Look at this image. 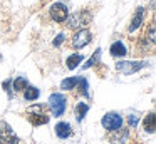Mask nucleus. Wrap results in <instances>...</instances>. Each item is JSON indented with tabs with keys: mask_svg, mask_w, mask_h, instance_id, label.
I'll return each mask as SVG.
<instances>
[{
	"mask_svg": "<svg viewBox=\"0 0 156 144\" xmlns=\"http://www.w3.org/2000/svg\"><path fill=\"white\" fill-rule=\"evenodd\" d=\"M67 27L72 30H79L81 27H86L91 23L92 20V15L89 12H76L72 15H67Z\"/></svg>",
	"mask_w": 156,
	"mask_h": 144,
	"instance_id": "nucleus-1",
	"label": "nucleus"
},
{
	"mask_svg": "<svg viewBox=\"0 0 156 144\" xmlns=\"http://www.w3.org/2000/svg\"><path fill=\"white\" fill-rule=\"evenodd\" d=\"M101 124H102L104 129H108V131L112 132V131H118V129L122 127V117L119 116L118 112H108L101 119Z\"/></svg>",
	"mask_w": 156,
	"mask_h": 144,
	"instance_id": "nucleus-2",
	"label": "nucleus"
},
{
	"mask_svg": "<svg viewBox=\"0 0 156 144\" xmlns=\"http://www.w3.org/2000/svg\"><path fill=\"white\" fill-rule=\"evenodd\" d=\"M49 106H51L54 116L59 117V116H62V114H64L67 102H66V97L62 96V94H52V96L49 97Z\"/></svg>",
	"mask_w": 156,
	"mask_h": 144,
	"instance_id": "nucleus-3",
	"label": "nucleus"
},
{
	"mask_svg": "<svg viewBox=\"0 0 156 144\" xmlns=\"http://www.w3.org/2000/svg\"><path fill=\"white\" fill-rule=\"evenodd\" d=\"M19 137L5 121H0V144H17Z\"/></svg>",
	"mask_w": 156,
	"mask_h": 144,
	"instance_id": "nucleus-4",
	"label": "nucleus"
},
{
	"mask_svg": "<svg viewBox=\"0 0 156 144\" xmlns=\"http://www.w3.org/2000/svg\"><path fill=\"white\" fill-rule=\"evenodd\" d=\"M146 65V62H134V60H122V62H118L116 64V69L121 70L122 74L126 76H131V74L138 72L139 69Z\"/></svg>",
	"mask_w": 156,
	"mask_h": 144,
	"instance_id": "nucleus-5",
	"label": "nucleus"
},
{
	"mask_svg": "<svg viewBox=\"0 0 156 144\" xmlns=\"http://www.w3.org/2000/svg\"><path fill=\"white\" fill-rule=\"evenodd\" d=\"M91 39H92V33L89 30H77L72 37V47L74 49H82L91 42Z\"/></svg>",
	"mask_w": 156,
	"mask_h": 144,
	"instance_id": "nucleus-6",
	"label": "nucleus"
},
{
	"mask_svg": "<svg viewBox=\"0 0 156 144\" xmlns=\"http://www.w3.org/2000/svg\"><path fill=\"white\" fill-rule=\"evenodd\" d=\"M51 15H52V19L59 23L66 22V19H67V7L61 2L54 3V5H51Z\"/></svg>",
	"mask_w": 156,
	"mask_h": 144,
	"instance_id": "nucleus-7",
	"label": "nucleus"
},
{
	"mask_svg": "<svg viewBox=\"0 0 156 144\" xmlns=\"http://www.w3.org/2000/svg\"><path fill=\"white\" fill-rule=\"evenodd\" d=\"M143 19H144V9H143V7H138L136 13L133 15L131 23H129V32H134L136 29H139V25H141Z\"/></svg>",
	"mask_w": 156,
	"mask_h": 144,
	"instance_id": "nucleus-8",
	"label": "nucleus"
},
{
	"mask_svg": "<svg viewBox=\"0 0 156 144\" xmlns=\"http://www.w3.org/2000/svg\"><path fill=\"white\" fill-rule=\"evenodd\" d=\"M55 134H57V137H61V139H67L72 134L71 124L69 122H59L57 126H55Z\"/></svg>",
	"mask_w": 156,
	"mask_h": 144,
	"instance_id": "nucleus-9",
	"label": "nucleus"
},
{
	"mask_svg": "<svg viewBox=\"0 0 156 144\" xmlns=\"http://www.w3.org/2000/svg\"><path fill=\"white\" fill-rule=\"evenodd\" d=\"M112 136H111V142L112 144H126V141H128V136L129 132L126 129H118V131H112Z\"/></svg>",
	"mask_w": 156,
	"mask_h": 144,
	"instance_id": "nucleus-10",
	"label": "nucleus"
},
{
	"mask_svg": "<svg viewBox=\"0 0 156 144\" xmlns=\"http://www.w3.org/2000/svg\"><path fill=\"white\" fill-rule=\"evenodd\" d=\"M126 52H128V50H126V47L122 42H114L111 45V55H114V57H124Z\"/></svg>",
	"mask_w": 156,
	"mask_h": 144,
	"instance_id": "nucleus-11",
	"label": "nucleus"
},
{
	"mask_svg": "<svg viewBox=\"0 0 156 144\" xmlns=\"http://www.w3.org/2000/svg\"><path fill=\"white\" fill-rule=\"evenodd\" d=\"M29 119L34 126H41V124H47L49 122V117L44 116V114H34V112H29Z\"/></svg>",
	"mask_w": 156,
	"mask_h": 144,
	"instance_id": "nucleus-12",
	"label": "nucleus"
},
{
	"mask_svg": "<svg viewBox=\"0 0 156 144\" xmlns=\"http://www.w3.org/2000/svg\"><path fill=\"white\" fill-rule=\"evenodd\" d=\"M39 89H35V87H32V86H27L24 89V97H25V100H35L39 97Z\"/></svg>",
	"mask_w": 156,
	"mask_h": 144,
	"instance_id": "nucleus-13",
	"label": "nucleus"
},
{
	"mask_svg": "<svg viewBox=\"0 0 156 144\" xmlns=\"http://www.w3.org/2000/svg\"><path fill=\"white\" fill-rule=\"evenodd\" d=\"M82 59H84V57L81 55V54H72L71 57H67V69H76V67L79 65V62H82Z\"/></svg>",
	"mask_w": 156,
	"mask_h": 144,
	"instance_id": "nucleus-14",
	"label": "nucleus"
},
{
	"mask_svg": "<svg viewBox=\"0 0 156 144\" xmlns=\"http://www.w3.org/2000/svg\"><path fill=\"white\" fill-rule=\"evenodd\" d=\"M79 84V77H71V79H64L61 82V89L62 90H71L74 89L76 86Z\"/></svg>",
	"mask_w": 156,
	"mask_h": 144,
	"instance_id": "nucleus-15",
	"label": "nucleus"
},
{
	"mask_svg": "<svg viewBox=\"0 0 156 144\" xmlns=\"http://www.w3.org/2000/svg\"><path fill=\"white\" fill-rule=\"evenodd\" d=\"M144 131L149 134L154 132V112H149L144 119Z\"/></svg>",
	"mask_w": 156,
	"mask_h": 144,
	"instance_id": "nucleus-16",
	"label": "nucleus"
},
{
	"mask_svg": "<svg viewBox=\"0 0 156 144\" xmlns=\"http://www.w3.org/2000/svg\"><path fill=\"white\" fill-rule=\"evenodd\" d=\"M89 111V106L86 102H79L77 106H76V117H77V121H82L84 119V116L87 114Z\"/></svg>",
	"mask_w": 156,
	"mask_h": 144,
	"instance_id": "nucleus-17",
	"label": "nucleus"
},
{
	"mask_svg": "<svg viewBox=\"0 0 156 144\" xmlns=\"http://www.w3.org/2000/svg\"><path fill=\"white\" fill-rule=\"evenodd\" d=\"M27 86H29V82H27V79H25V77H17V79L14 80V90H15V92L24 90Z\"/></svg>",
	"mask_w": 156,
	"mask_h": 144,
	"instance_id": "nucleus-18",
	"label": "nucleus"
},
{
	"mask_svg": "<svg viewBox=\"0 0 156 144\" xmlns=\"http://www.w3.org/2000/svg\"><path fill=\"white\" fill-rule=\"evenodd\" d=\"M79 84H81V92H82V96L87 97V96H89V92H87V89H89L87 80H86L84 77H79Z\"/></svg>",
	"mask_w": 156,
	"mask_h": 144,
	"instance_id": "nucleus-19",
	"label": "nucleus"
},
{
	"mask_svg": "<svg viewBox=\"0 0 156 144\" xmlns=\"http://www.w3.org/2000/svg\"><path fill=\"white\" fill-rule=\"evenodd\" d=\"M99 55H101V50L98 49V50H96V54H94V55H92L91 59H89V62H86V64H84V69H87V67H91L92 64L99 62Z\"/></svg>",
	"mask_w": 156,
	"mask_h": 144,
	"instance_id": "nucleus-20",
	"label": "nucleus"
},
{
	"mask_svg": "<svg viewBox=\"0 0 156 144\" xmlns=\"http://www.w3.org/2000/svg\"><path fill=\"white\" fill-rule=\"evenodd\" d=\"M128 122H129V126H131V127H136V126H138V122H139V116L131 114V116H129V119H128Z\"/></svg>",
	"mask_w": 156,
	"mask_h": 144,
	"instance_id": "nucleus-21",
	"label": "nucleus"
},
{
	"mask_svg": "<svg viewBox=\"0 0 156 144\" xmlns=\"http://www.w3.org/2000/svg\"><path fill=\"white\" fill-rule=\"evenodd\" d=\"M146 35L149 37V40H151V44L154 42V22H153L151 25H149V32L146 33Z\"/></svg>",
	"mask_w": 156,
	"mask_h": 144,
	"instance_id": "nucleus-22",
	"label": "nucleus"
},
{
	"mask_svg": "<svg viewBox=\"0 0 156 144\" xmlns=\"http://www.w3.org/2000/svg\"><path fill=\"white\" fill-rule=\"evenodd\" d=\"M64 39H66V35H64V33H59V35H57V39L54 40V47H59L62 42H64Z\"/></svg>",
	"mask_w": 156,
	"mask_h": 144,
	"instance_id": "nucleus-23",
	"label": "nucleus"
}]
</instances>
